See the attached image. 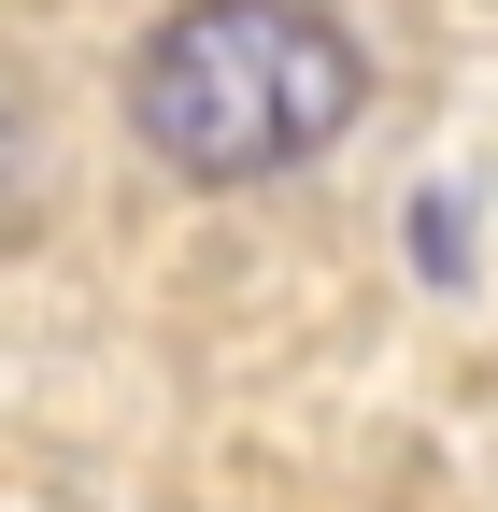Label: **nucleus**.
Here are the masks:
<instances>
[{
	"mask_svg": "<svg viewBox=\"0 0 498 512\" xmlns=\"http://www.w3.org/2000/svg\"><path fill=\"white\" fill-rule=\"evenodd\" d=\"M370 100V57L328 0H185L129 57V128L185 185H271L328 157Z\"/></svg>",
	"mask_w": 498,
	"mask_h": 512,
	"instance_id": "1",
	"label": "nucleus"
}]
</instances>
